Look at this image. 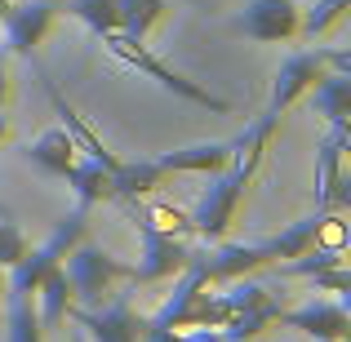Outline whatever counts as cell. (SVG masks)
<instances>
[{"instance_id": "obj_1", "label": "cell", "mask_w": 351, "mask_h": 342, "mask_svg": "<svg viewBox=\"0 0 351 342\" xmlns=\"http://www.w3.org/2000/svg\"><path fill=\"white\" fill-rule=\"evenodd\" d=\"M98 40H103V49L112 53L116 62H125V67H134L138 76L156 80L160 89H169V94L187 98V103H196V107H209V112H218V116H232V103H227V98L209 94V89H200V85H196V80H187L182 71H173L169 62H165L160 53H152L143 40H138V36H125V32H103Z\"/></svg>"}, {"instance_id": "obj_2", "label": "cell", "mask_w": 351, "mask_h": 342, "mask_svg": "<svg viewBox=\"0 0 351 342\" xmlns=\"http://www.w3.org/2000/svg\"><path fill=\"white\" fill-rule=\"evenodd\" d=\"M227 316H232L227 298H223V293H209V280L200 276V267L187 262L178 271V289H173V298L165 302L147 325H156V329H223Z\"/></svg>"}, {"instance_id": "obj_3", "label": "cell", "mask_w": 351, "mask_h": 342, "mask_svg": "<svg viewBox=\"0 0 351 342\" xmlns=\"http://www.w3.org/2000/svg\"><path fill=\"white\" fill-rule=\"evenodd\" d=\"M62 271L71 280V302L89 311L103 307L107 298H116V280H129V262H120L116 254H107L98 245H85V240H76L67 249Z\"/></svg>"}, {"instance_id": "obj_4", "label": "cell", "mask_w": 351, "mask_h": 342, "mask_svg": "<svg viewBox=\"0 0 351 342\" xmlns=\"http://www.w3.org/2000/svg\"><path fill=\"white\" fill-rule=\"evenodd\" d=\"M249 178H254V173L227 164V169L214 173V182L205 187V196L196 200V209H191L187 218H191V231H196L205 245H214V240L227 236V227H232V218H236V205H240V196H245Z\"/></svg>"}, {"instance_id": "obj_5", "label": "cell", "mask_w": 351, "mask_h": 342, "mask_svg": "<svg viewBox=\"0 0 351 342\" xmlns=\"http://www.w3.org/2000/svg\"><path fill=\"white\" fill-rule=\"evenodd\" d=\"M85 218H89V209H71V214H62L58 218V227H53V236L45 240L40 249H32L27 245V254L14 262V276H9V293H36V284H40V276L49 271L53 262H62L67 258V249L76 245V240H85Z\"/></svg>"}, {"instance_id": "obj_6", "label": "cell", "mask_w": 351, "mask_h": 342, "mask_svg": "<svg viewBox=\"0 0 351 342\" xmlns=\"http://www.w3.org/2000/svg\"><path fill=\"white\" fill-rule=\"evenodd\" d=\"M67 316H76L80 329H89L94 342H147V316H138L129 293H116L103 307H71Z\"/></svg>"}, {"instance_id": "obj_7", "label": "cell", "mask_w": 351, "mask_h": 342, "mask_svg": "<svg viewBox=\"0 0 351 342\" xmlns=\"http://www.w3.org/2000/svg\"><path fill=\"white\" fill-rule=\"evenodd\" d=\"M298 5L293 0H245V9L232 18V32L249 36L258 45H276L298 36Z\"/></svg>"}, {"instance_id": "obj_8", "label": "cell", "mask_w": 351, "mask_h": 342, "mask_svg": "<svg viewBox=\"0 0 351 342\" xmlns=\"http://www.w3.org/2000/svg\"><path fill=\"white\" fill-rule=\"evenodd\" d=\"M191 267H200V276H205L209 284H227V280H245L249 271H258V267H267L271 258H267L263 240L258 245H223V240H214V249H191L187 258Z\"/></svg>"}, {"instance_id": "obj_9", "label": "cell", "mask_w": 351, "mask_h": 342, "mask_svg": "<svg viewBox=\"0 0 351 342\" xmlns=\"http://www.w3.org/2000/svg\"><path fill=\"white\" fill-rule=\"evenodd\" d=\"M138 240H143V254L129 267V280L134 284H152V280H165V276H178L191 258V249L182 245V236H165V231L138 227Z\"/></svg>"}, {"instance_id": "obj_10", "label": "cell", "mask_w": 351, "mask_h": 342, "mask_svg": "<svg viewBox=\"0 0 351 342\" xmlns=\"http://www.w3.org/2000/svg\"><path fill=\"white\" fill-rule=\"evenodd\" d=\"M325 71H329L325 49H302V53H293V58H285V62H280V71H276V80H271V98H267V112L280 116L285 107H293L311 85H316L320 76H325Z\"/></svg>"}, {"instance_id": "obj_11", "label": "cell", "mask_w": 351, "mask_h": 342, "mask_svg": "<svg viewBox=\"0 0 351 342\" xmlns=\"http://www.w3.org/2000/svg\"><path fill=\"white\" fill-rule=\"evenodd\" d=\"M347 302L351 298H334V302L316 298V302H307V307L280 311L276 325H289V329H298V334H307V338H316V342H347V334H351Z\"/></svg>"}, {"instance_id": "obj_12", "label": "cell", "mask_w": 351, "mask_h": 342, "mask_svg": "<svg viewBox=\"0 0 351 342\" xmlns=\"http://www.w3.org/2000/svg\"><path fill=\"white\" fill-rule=\"evenodd\" d=\"M0 23H5V49L32 58L36 45L45 40V32L53 23V5L49 0H23V5H9L0 14Z\"/></svg>"}, {"instance_id": "obj_13", "label": "cell", "mask_w": 351, "mask_h": 342, "mask_svg": "<svg viewBox=\"0 0 351 342\" xmlns=\"http://www.w3.org/2000/svg\"><path fill=\"white\" fill-rule=\"evenodd\" d=\"M347 147H351V129H338L329 125V134L320 138L316 147V209H329V196H334L338 178H343L347 169Z\"/></svg>"}, {"instance_id": "obj_14", "label": "cell", "mask_w": 351, "mask_h": 342, "mask_svg": "<svg viewBox=\"0 0 351 342\" xmlns=\"http://www.w3.org/2000/svg\"><path fill=\"white\" fill-rule=\"evenodd\" d=\"M156 164L165 173H218L232 164V143H196V147H178V151H160Z\"/></svg>"}, {"instance_id": "obj_15", "label": "cell", "mask_w": 351, "mask_h": 342, "mask_svg": "<svg viewBox=\"0 0 351 342\" xmlns=\"http://www.w3.org/2000/svg\"><path fill=\"white\" fill-rule=\"evenodd\" d=\"M62 178L71 182V191H76V205H80V209H94V205H103V200H116L112 164L94 160V156H85V160H71V169L62 173Z\"/></svg>"}, {"instance_id": "obj_16", "label": "cell", "mask_w": 351, "mask_h": 342, "mask_svg": "<svg viewBox=\"0 0 351 342\" xmlns=\"http://www.w3.org/2000/svg\"><path fill=\"white\" fill-rule=\"evenodd\" d=\"M23 160L36 164V169H45V173H53V178H62V173L71 169V160H76V143H71V134L62 125H53V129H45L36 143L23 147Z\"/></svg>"}, {"instance_id": "obj_17", "label": "cell", "mask_w": 351, "mask_h": 342, "mask_svg": "<svg viewBox=\"0 0 351 342\" xmlns=\"http://www.w3.org/2000/svg\"><path fill=\"white\" fill-rule=\"evenodd\" d=\"M36 298H40V307H36L40 329H62V325H67V311H71V280H67V271H62V262H53L49 271L40 276V284H36Z\"/></svg>"}, {"instance_id": "obj_18", "label": "cell", "mask_w": 351, "mask_h": 342, "mask_svg": "<svg viewBox=\"0 0 351 342\" xmlns=\"http://www.w3.org/2000/svg\"><path fill=\"white\" fill-rule=\"evenodd\" d=\"M169 173L156 160H116L112 164V182H116V200H143L152 191L165 187Z\"/></svg>"}, {"instance_id": "obj_19", "label": "cell", "mask_w": 351, "mask_h": 342, "mask_svg": "<svg viewBox=\"0 0 351 342\" xmlns=\"http://www.w3.org/2000/svg\"><path fill=\"white\" fill-rule=\"evenodd\" d=\"M311 107H316V116H325L329 125L347 129V116H351V76L347 71H325V76L311 85Z\"/></svg>"}, {"instance_id": "obj_20", "label": "cell", "mask_w": 351, "mask_h": 342, "mask_svg": "<svg viewBox=\"0 0 351 342\" xmlns=\"http://www.w3.org/2000/svg\"><path fill=\"white\" fill-rule=\"evenodd\" d=\"M45 94H49V103H53V112H58V120H62V129H67L71 134V143H76V151H85V156H94V160H103V164H116L120 156H112L103 147V138L94 134V129L85 125V120H80L76 112H71V103L67 98L58 94V89H53V80H45Z\"/></svg>"}, {"instance_id": "obj_21", "label": "cell", "mask_w": 351, "mask_h": 342, "mask_svg": "<svg viewBox=\"0 0 351 342\" xmlns=\"http://www.w3.org/2000/svg\"><path fill=\"white\" fill-rule=\"evenodd\" d=\"M280 311H285L280 298H267V302H258V307L236 311V316L223 325V342H249V338H258L267 325H276V320H280Z\"/></svg>"}, {"instance_id": "obj_22", "label": "cell", "mask_w": 351, "mask_h": 342, "mask_svg": "<svg viewBox=\"0 0 351 342\" xmlns=\"http://www.w3.org/2000/svg\"><path fill=\"white\" fill-rule=\"evenodd\" d=\"M320 218H325V209H316L311 218H298L293 227H285L280 236H271V240H263V249H267V258H298V254H307L311 245H316V231H320Z\"/></svg>"}, {"instance_id": "obj_23", "label": "cell", "mask_w": 351, "mask_h": 342, "mask_svg": "<svg viewBox=\"0 0 351 342\" xmlns=\"http://www.w3.org/2000/svg\"><path fill=\"white\" fill-rule=\"evenodd\" d=\"M129 205V223L134 227H152V231H165V236H191V218L182 209H169V205H138V200H125Z\"/></svg>"}, {"instance_id": "obj_24", "label": "cell", "mask_w": 351, "mask_h": 342, "mask_svg": "<svg viewBox=\"0 0 351 342\" xmlns=\"http://www.w3.org/2000/svg\"><path fill=\"white\" fill-rule=\"evenodd\" d=\"M160 14H165V0H116V18H120L116 32L147 40V32L160 23Z\"/></svg>"}, {"instance_id": "obj_25", "label": "cell", "mask_w": 351, "mask_h": 342, "mask_svg": "<svg viewBox=\"0 0 351 342\" xmlns=\"http://www.w3.org/2000/svg\"><path fill=\"white\" fill-rule=\"evenodd\" d=\"M40 334L36 293H9V342H40Z\"/></svg>"}, {"instance_id": "obj_26", "label": "cell", "mask_w": 351, "mask_h": 342, "mask_svg": "<svg viewBox=\"0 0 351 342\" xmlns=\"http://www.w3.org/2000/svg\"><path fill=\"white\" fill-rule=\"evenodd\" d=\"M71 14H76L94 36L116 32V23H120L116 18V0H71Z\"/></svg>"}, {"instance_id": "obj_27", "label": "cell", "mask_w": 351, "mask_h": 342, "mask_svg": "<svg viewBox=\"0 0 351 342\" xmlns=\"http://www.w3.org/2000/svg\"><path fill=\"white\" fill-rule=\"evenodd\" d=\"M347 5H351V0H316V9H307V18H298V32L307 36V40L325 36L329 27L347 14Z\"/></svg>"}, {"instance_id": "obj_28", "label": "cell", "mask_w": 351, "mask_h": 342, "mask_svg": "<svg viewBox=\"0 0 351 342\" xmlns=\"http://www.w3.org/2000/svg\"><path fill=\"white\" fill-rule=\"evenodd\" d=\"M23 254H27V236H23V227H18L14 218L0 209V267H14Z\"/></svg>"}, {"instance_id": "obj_29", "label": "cell", "mask_w": 351, "mask_h": 342, "mask_svg": "<svg viewBox=\"0 0 351 342\" xmlns=\"http://www.w3.org/2000/svg\"><path fill=\"white\" fill-rule=\"evenodd\" d=\"M147 342H223V334H218V329H191V334H182V329L147 325Z\"/></svg>"}, {"instance_id": "obj_30", "label": "cell", "mask_w": 351, "mask_h": 342, "mask_svg": "<svg viewBox=\"0 0 351 342\" xmlns=\"http://www.w3.org/2000/svg\"><path fill=\"white\" fill-rule=\"evenodd\" d=\"M325 62H329V71H347L351 76V53L347 49H325Z\"/></svg>"}, {"instance_id": "obj_31", "label": "cell", "mask_w": 351, "mask_h": 342, "mask_svg": "<svg viewBox=\"0 0 351 342\" xmlns=\"http://www.w3.org/2000/svg\"><path fill=\"white\" fill-rule=\"evenodd\" d=\"M5 89H9L5 85V53H0V103H5Z\"/></svg>"}, {"instance_id": "obj_32", "label": "cell", "mask_w": 351, "mask_h": 342, "mask_svg": "<svg viewBox=\"0 0 351 342\" xmlns=\"http://www.w3.org/2000/svg\"><path fill=\"white\" fill-rule=\"evenodd\" d=\"M9 5H14V0H0V14H5V9H9Z\"/></svg>"}, {"instance_id": "obj_33", "label": "cell", "mask_w": 351, "mask_h": 342, "mask_svg": "<svg viewBox=\"0 0 351 342\" xmlns=\"http://www.w3.org/2000/svg\"><path fill=\"white\" fill-rule=\"evenodd\" d=\"M5 129H9V125H5V116H0V138H5Z\"/></svg>"}, {"instance_id": "obj_34", "label": "cell", "mask_w": 351, "mask_h": 342, "mask_svg": "<svg viewBox=\"0 0 351 342\" xmlns=\"http://www.w3.org/2000/svg\"><path fill=\"white\" fill-rule=\"evenodd\" d=\"M71 342H85V338H80V334H71Z\"/></svg>"}, {"instance_id": "obj_35", "label": "cell", "mask_w": 351, "mask_h": 342, "mask_svg": "<svg viewBox=\"0 0 351 342\" xmlns=\"http://www.w3.org/2000/svg\"><path fill=\"white\" fill-rule=\"evenodd\" d=\"M0 289H5V276H0Z\"/></svg>"}, {"instance_id": "obj_36", "label": "cell", "mask_w": 351, "mask_h": 342, "mask_svg": "<svg viewBox=\"0 0 351 342\" xmlns=\"http://www.w3.org/2000/svg\"><path fill=\"white\" fill-rule=\"evenodd\" d=\"M49 5H58V0H49Z\"/></svg>"}]
</instances>
